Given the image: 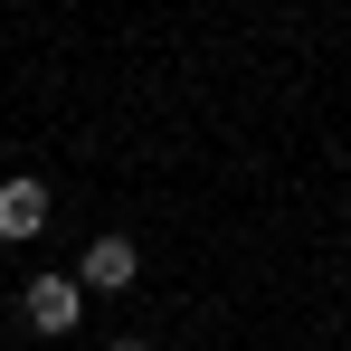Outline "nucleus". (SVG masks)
Returning <instances> with one entry per match:
<instances>
[{
	"label": "nucleus",
	"mask_w": 351,
	"mask_h": 351,
	"mask_svg": "<svg viewBox=\"0 0 351 351\" xmlns=\"http://www.w3.org/2000/svg\"><path fill=\"white\" fill-rule=\"evenodd\" d=\"M19 313H29V332H76V313H86V285H76V276H38V285L19 294Z\"/></svg>",
	"instance_id": "f257e3e1"
},
{
	"label": "nucleus",
	"mask_w": 351,
	"mask_h": 351,
	"mask_svg": "<svg viewBox=\"0 0 351 351\" xmlns=\"http://www.w3.org/2000/svg\"><path fill=\"white\" fill-rule=\"evenodd\" d=\"M133 266H143V256H133V237H95V247H86V266H76V285H86V294H123V285H133Z\"/></svg>",
	"instance_id": "f03ea898"
},
{
	"label": "nucleus",
	"mask_w": 351,
	"mask_h": 351,
	"mask_svg": "<svg viewBox=\"0 0 351 351\" xmlns=\"http://www.w3.org/2000/svg\"><path fill=\"white\" fill-rule=\"evenodd\" d=\"M48 228V190L38 180H0V237L19 247V237H38Z\"/></svg>",
	"instance_id": "7ed1b4c3"
},
{
	"label": "nucleus",
	"mask_w": 351,
	"mask_h": 351,
	"mask_svg": "<svg viewBox=\"0 0 351 351\" xmlns=\"http://www.w3.org/2000/svg\"><path fill=\"white\" fill-rule=\"evenodd\" d=\"M114 351H152V342H114Z\"/></svg>",
	"instance_id": "20e7f679"
}]
</instances>
